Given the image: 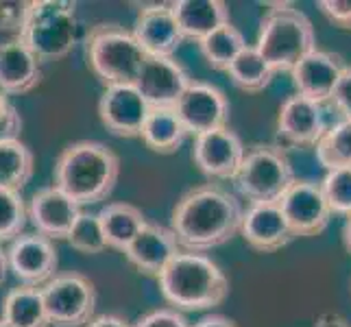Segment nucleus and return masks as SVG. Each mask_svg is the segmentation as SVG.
I'll use <instances>...</instances> for the list:
<instances>
[{"label": "nucleus", "instance_id": "1", "mask_svg": "<svg viewBox=\"0 0 351 327\" xmlns=\"http://www.w3.org/2000/svg\"><path fill=\"white\" fill-rule=\"evenodd\" d=\"M245 208L219 184H201L181 195L171 214V232L184 251L203 253L240 234Z\"/></svg>", "mask_w": 351, "mask_h": 327}, {"label": "nucleus", "instance_id": "2", "mask_svg": "<svg viewBox=\"0 0 351 327\" xmlns=\"http://www.w3.org/2000/svg\"><path fill=\"white\" fill-rule=\"evenodd\" d=\"M55 186L79 205H92L107 199L120 175L118 155L103 142H72L55 162Z\"/></svg>", "mask_w": 351, "mask_h": 327}, {"label": "nucleus", "instance_id": "3", "mask_svg": "<svg viewBox=\"0 0 351 327\" xmlns=\"http://www.w3.org/2000/svg\"><path fill=\"white\" fill-rule=\"evenodd\" d=\"M162 297L175 310H212L229 295L225 271L205 253L181 251L157 277Z\"/></svg>", "mask_w": 351, "mask_h": 327}, {"label": "nucleus", "instance_id": "4", "mask_svg": "<svg viewBox=\"0 0 351 327\" xmlns=\"http://www.w3.org/2000/svg\"><path fill=\"white\" fill-rule=\"evenodd\" d=\"M271 9L260 22L256 46L260 55L277 72H293V68L317 51V33L312 20L301 9L288 3L269 5Z\"/></svg>", "mask_w": 351, "mask_h": 327}, {"label": "nucleus", "instance_id": "5", "mask_svg": "<svg viewBox=\"0 0 351 327\" xmlns=\"http://www.w3.org/2000/svg\"><path fill=\"white\" fill-rule=\"evenodd\" d=\"M88 68L105 88L133 86L147 62L133 31L116 22H99L86 35Z\"/></svg>", "mask_w": 351, "mask_h": 327}, {"label": "nucleus", "instance_id": "6", "mask_svg": "<svg viewBox=\"0 0 351 327\" xmlns=\"http://www.w3.org/2000/svg\"><path fill=\"white\" fill-rule=\"evenodd\" d=\"M295 181L293 164L282 147L256 144L247 149L240 171L234 177V186L238 195L249 201V205H258L280 203Z\"/></svg>", "mask_w": 351, "mask_h": 327}, {"label": "nucleus", "instance_id": "7", "mask_svg": "<svg viewBox=\"0 0 351 327\" xmlns=\"http://www.w3.org/2000/svg\"><path fill=\"white\" fill-rule=\"evenodd\" d=\"M77 5L64 0H33L24 42L40 62L64 59L77 42Z\"/></svg>", "mask_w": 351, "mask_h": 327}, {"label": "nucleus", "instance_id": "8", "mask_svg": "<svg viewBox=\"0 0 351 327\" xmlns=\"http://www.w3.org/2000/svg\"><path fill=\"white\" fill-rule=\"evenodd\" d=\"M48 321L55 327H86L94 319L96 288L81 273L55 275L42 288Z\"/></svg>", "mask_w": 351, "mask_h": 327}, {"label": "nucleus", "instance_id": "9", "mask_svg": "<svg viewBox=\"0 0 351 327\" xmlns=\"http://www.w3.org/2000/svg\"><path fill=\"white\" fill-rule=\"evenodd\" d=\"M175 112L186 127L188 136H203L229 123V101L223 90L212 83L192 81L190 88L175 105Z\"/></svg>", "mask_w": 351, "mask_h": 327}, {"label": "nucleus", "instance_id": "10", "mask_svg": "<svg viewBox=\"0 0 351 327\" xmlns=\"http://www.w3.org/2000/svg\"><path fill=\"white\" fill-rule=\"evenodd\" d=\"M286 221L295 238H312L325 232L332 210L323 197L321 184L310 179H297L280 201Z\"/></svg>", "mask_w": 351, "mask_h": 327}, {"label": "nucleus", "instance_id": "11", "mask_svg": "<svg viewBox=\"0 0 351 327\" xmlns=\"http://www.w3.org/2000/svg\"><path fill=\"white\" fill-rule=\"evenodd\" d=\"M247 155V147L240 136L229 127L216 129L197 136L192 142V160L203 175L219 181H234L242 160Z\"/></svg>", "mask_w": 351, "mask_h": 327}, {"label": "nucleus", "instance_id": "12", "mask_svg": "<svg viewBox=\"0 0 351 327\" xmlns=\"http://www.w3.org/2000/svg\"><path fill=\"white\" fill-rule=\"evenodd\" d=\"M9 271L22 286L40 288L55 277L57 271V249L53 240L42 234H22L7 249Z\"/></svg>", "mask_w": 351, "mask_h": 327}, {"label": "nucleus", "instance_id": "13", "mask_svg": "<svg viewBox=\"0 0 351 327\" xmlns=\"http://www.w3.org/2000/svg\"><path fill=\"white\" fill-rule=\"evenodd\" d=\"M192 81L195 79L188 75V70L179 62H175L173 57H147L133 86L138 88V92L151 105V109H175Z\"/></svg>", "mask_w": 351, "mask_h": 327}, {"label": "nucleus", "instance_id": "14", "mask_svg": "<svg viewBox=\"0 0 351 327\" xmlns=\"http://www.w3.org/2000/svg\"><path fill=\"white\" fill-rule=\"evenodd\" d=\"M149 114L151 105L144 101L136 86H110L101 94V123L118 138H140Z\"/></svg>", "mask_w": 351, "mask_h": 327}, {"label": "nucleus", "instance_id": "15", "mask_svg": "<svg viewBox=\"0 0 351 327\" xmlns=\"http://www.w3.org/2000/svg\"><path fill=\"white\" fill-rule=\"evenodd\" d=\"M131 31L147 57H173L186 40L173 14V3L144 5Z\"/></svg>", "mask_w": 351, "mask_h": 327}, {"label": "nucleus", "instance_id": "16", "mask_svg": "<svg viewBox=\"0 0 351 327\" xmlns=\"http://www.w3.org/2000/svg\"><path fill=\"white\" fill-rule=\"evenodd\" d=\"M345 68L347 66L341 55L317 48V51H312L308 57L301 59L290 72V77H293L297 94L323 105L332 101Z\"/></svg>", "mask_w": 351, "mask_h": 327}, {"label": "nucleus", "instance_id": "17", "mask_svg": "<svg viewBox=\"0 0 351 327\" xmlns=\"http://www.w3.org/2000/svg\"><path fill=\"white\" fill-rule=\"evenodd\" d=\"M328 131L323 109L301 94H293L282 103L277 114V133L284 144L297 149L317 147L323 133Z\"/></svg>", "mask_w": 351, "mask_h": 327}, {"label": "nucleus", "instance_id": "18", "mask_svg": "<svg viewBox=\"0 0 351 327\" xmlns=\"http://www.w3.org/2000/svg\"><path fill=\"white\" fill-rule=\"evenodd\" d=\"M79 216L81 205L55 184L38 190L29 201V221L38 229V234L48 240L68 238Z\"/></svg>", "mask_w": 351, "mask_h": 327}, {"label": "nucleus", "instance_id": "19", "mask_svg": "<svg viewBox=\"0 0 351 327\" xmlns=\"http://www.w3.org/2000/svg\"><path fill=\"white\" fill-rule=\"evenodd\" d=\"M245 242L260 253L280 251L290 240H295L280 203H258L245 210V221L240 229Z\"/></svg>", "mask_w": 351, "mask_h": 327}, {"label": "nucleus", "instance_id": "20", "mask_svg": "<svg viewBox=\"0 0 351 327\" xmlns=\"http://www.w3.org/2000/svg\"><path fill=\"white\" fill-rule=\"evenodd\" d=\"M179 253L181 247L171 227L149 223L127 247L125 258L133 269H138V273L160 277Z\"/></svg>", "mask_w": 351, "mask_h": 327}, {"label": "nucleus", "instance_id": "21", "mask_svg": "<svg viewBox=\"0 0 351 327\" xmlns=\"http://www.w3.org/2000/svg\"><path fill=\"white\" fill-rule=\"evenodd\" d=\"M42 83V62L27 42L0 46V90L27 94Z\"/></svg>", "mask_w": 351, "mask_h": 327}, {"label": "nucleus", "instance_id": "22", "mask_svg": "<svg viewBox=\"0 0 351 327\" xmlns=\"http://www.w3.org/2000/svg\"><path fill=\"white\" fill-rule=\"evenodd\" d=\"M173 14L184 38L195 42L229 24V9L223 0H179L173 3Z\"/></svg>", "mask_w": 351, "mask_h": 327}, {"label": "nucleus", "instance_id": "23", "mask_svg": "<svg viewBox=\"0 0 351 327\" xmlns=\"http://www.w3.org/2000/svg\"><path fill=\"white\" fill-rule=\"evenodd\" d=\"M96 216H99V221H101L107 245L112 249L123 251V253L127 251L131 242L136 240V236L142 232V229L149 225L147 216L142 214V210H138L136 205H131V203H123V201L107 203Z\"/></svg>", "mask_w": 351, "mask_h": 327}, {"label": "nucleus", "instance_id": "24", "mask_svg": "<svg viewBox=\"0 0 351 327\" xmlns=\"http://www.w3.org/2000/svg\"><path fill=\"white\" fill-rule=\"evenodd\" d=\"M188 136L186 127L181 125L175 109L166 107H153L147 118V123L142 127L140 138L147 147L160 155H173L179 151Z\"/></svg>", "mask_w": 351, "mask_h": 327}, {"label": "nucleus", "instance_id": "25", "mask_svg": "<svg viewBox=\"0 0 351 327\" xmlns=\"http://www.w3.org/2000/svg\"><path fill=\"white\" fill-rule=\"evenodd\" d=\"M3 319L14 327H48V312L42 288L20 286L3 299Z\"/></svg>", "mask_w": 351, "mask_h": 327}, {"label": "nucleus", "instance_id": "26", "mask_svg": "<svg viewBox=\"0 0 351 327\" xmlns=\"http://www.w3.org/2000/svg\"><path fill=\"white\" fill-rule=\"evenodd\" d=\"M35 171L33 153L20 140L0 142V188L20 192Z\"/></svg>", "mask_w": 351, "mask_h": 327}, {"label": "nucleus", "instance_id": "27", "mask_svg": "<svg viewBox=\"0 0 351 327\" xmlns=\"http://www.w3.org/2000/svg\"><path fill=\"white\" fill-rule=\"evenodd\" d=\"M229 79L234 81V86L242 92H262L271 86L275 77V70L269 66V62L260 55L256 46H247L245 51L238 55L236 62L227 70Z\"/></svg>", "mask_w": 351, "mask_h": 327}, {"label": "nucleus", "instance_id": "28", "mask_svg": "<svg viewBox=\"0 0 351 327\" xmlns=\"http://www.w3.org/2000/svg\"><path fill=\"white\" fill-rule=\"evenodd\" d=\"M247 46L249 44L245 40V35H242L232 22L225 24L221 29H216L212 35H208V38L199 42L205 62L214 70H223V72L229 70V66L236 62L238 55L245 51Z\"/></svg>", "mask_w": 351, "mask_h": 327}, {"label": "nucleus", "instance_id": "29", "mask_svg": "<svg viewBox=\"0 0 351 327\" xmlns=\"http://www.w3.org/2000/svg\"><path fill=\"white\" fill-rule=\"evenodd\" d=\"M317 160L325 171L351 168V120H338L328 127L317 144Z\"/></svg>", "mask_w": 351, "mask_h": 327}, {"label": "nucleus", "instance_id": "30", "mask_svg": "<svg viewBox=\"0 0 351 327\" xmlns=\"http://www.w3.org/2000/svg\"><path fill=\"white\" fill-rule=\"evenodd\" d=\"M29 218V205L20 192L0 188V242H14L22 236Z\"/></svg>", "mask_w": 351, "mask_h": 327}, {"label": "nucleus", "instance_id": "31", "mask_svg": "<svg viewBox=\"0 0 351 327\" xmlns=\"http://www.w3.org/2000/svg\"><path fill=\"white\" fill-rule=\"evenodd\" d=\"M66 240L70 242L72 249H77L79 253H83V256H99V253H103L107 247H110L105 240L99 216L86 214V212H81V216L77 218V223L72 227V232L68 234Z\"/></svg>", "mask_w": 351, "mask_h": 327}, {"label": "nucleus", "instance_id": "32", "mask_svg": "<svg viewBox=\"0 0 351 327\" xmlns=\"http://www.w3.org/2000/svg\"><path fill=\"white\" fill-rule=\"evenodd\" d=\"M29 9L27 0H0V46L24 42Z\"/></svg>", "mask_w": 351, "mask_h": 327}, {"label": "nucleus", "instance_id": "33", "mask_svg": "<svg viewBox=\"0 0 351 327\" xmlns=\"http://www.w3.org/2000/svg\"><path fill=\"white\" fill-rule=\"evenodd\" d=\"M321 190L332 214L351 216V168L328 171L321 179Z\"/></svg>", "mask_w": 351, "mask_h": 327}, {"label": "nucleus", "instance_id": "34", "mask_svg": "<svg viewBox=\"0 0 351 327\" xmlns=\"http://www.w3.org/2000/svg\"><path fill=\"white\" fill-rule=\"evenodd\" d=\"M133 327H192V325L175 308H155L147 314H142Z\"/></svg>", "mask_w": 351, "mask_h": 327}, {"label": "nucleus", "instance_id": "35", "mask_svg": "<svg viewBox=\"0 0 351 327\" xmlns=\"http://www.w3.org/2000/svg\"><path fill=\"white\" fill-rule=\"evenodd\" d=\"M22 131V118L18 114V109L11 105L7 99V94L0 90V142L5 140H20Z\"/></svg>", "mask_w": 351, "mask_h": 327}, {"label": "nucleus", "instance_id": "36", "mask_svg": "<svg viewBox=\"0 0 351 327\" xmlns=\"http://www.w3.org/2000/svg\"><path fill=\"white\" fill-rule=\"evenodd\" d=\"M319 9L338 29L351 31V0H319Z\"/></svg>", "mask_w": 351, "mask_h": 327}, {"label": "nucleus", "instance_id": "37", "mask_svg": "<svg viewBox=\"0 0 351 327\" xmlns=\"http://www.w3.org/2000/svg\"><path fill=\"white\" fill-rule=\"evenodd\" d=\"M330 103L336 109V114L341 116V120H351V66L345 68Z\"/></svg>", "mask_w": 351, "mask_h": 327}, {"label": "nucleus", "instance_id": "38", "mask_svg": "<svg viewBox=\"0 0 351 327\" xmlns=\"http://www.w3.org/2000/svg\"><path fill=\"white\" fill-rule=\"evenodd\" d=\"M86 327H133V325H129L123 317H116V314H99Z\"/></svg>", "mask_w": 351, "mask_h": 327}, {"label": "nucleus", "instance_id": "39", "mask_svg": "<svg viewBox=\"0 0 351 327\" xmlns=\"http://www.w3.org/2000/svg\"><path fill=\"white\" fill-rule=\"evenodd\" d=\"M314 327H351V323L343 317V314L338 312H325L317 319Z\"/></svg>", "mask_w": 351, "mask_h": 327}, {"label": "nucleus", "instance_id": "40", "mask_svg": "<svg viewBox=\"0 0 351 327\" xmlns=\"http://www.w3.org/2000/svg\"><path fill=\"white\" fill-rule=\"evenodd\" d=\"M192 327H236V323L232 319L223 317V314H208V317H203Z\"/></svg>", "mask_w": 351, "mask_h": 327}, {"label": "nucleus", "instance_id": "41", "mask_svg": "<svg viewBox=\"0 0 351 327\" xmlns=\"http://www.w3.org/2000/svg\"><path fill=\"white\" fill-rule=\"evenodd\" d=\"M7 273H9V258H7V251L0 247V284L7 280Z\"/></svg>", "mask_w": 351, "mask_h": 327}, {"label": "nucleus", "instance_id": "42", "mask_svg": "<svg viewBox=\"0 0 351 327\" xmlns=\"http://www.w3.org/2000/svg\"><path fill=\"white\" fill-rule=\"evenodd\" d=\"M343 242H345V249L351 256V216H347V221L343 225Z\"/></svg>", "mask_w": 351, "mask_h": 327}, {"label": "nucleus", "instance_id": "43", "mask_svg": "<svg viewBox=\"0 0 351 327\" xmlns=\"http://www.w3.org/2000/svg\"><path fill=\"white\" fill-rule=\"evenodd\" d=\"M0 327H14V325H9V323H7L5 319H0Z\"/></svg>", "mask_w": 351, "mask_h": 327}]
</instances>
